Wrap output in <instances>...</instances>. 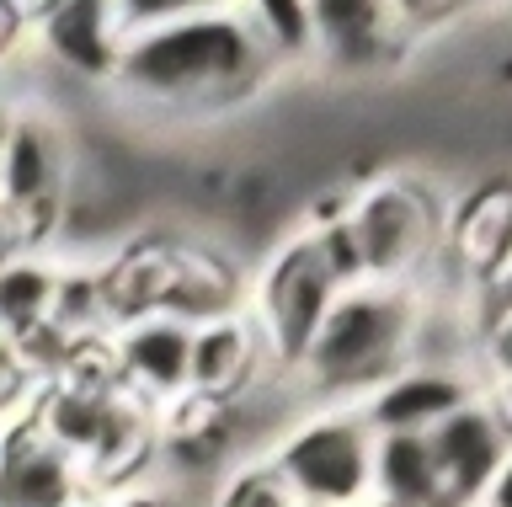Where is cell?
Wrapping results in <instances>:
<instances>
[{"instance_id":"cell-27","label":"cell","mask_w":512,"mask_h":507,"mask_svg":"<svg viewBox=\"0 0 512 507\" xmlns=\"http://www.w3.org/2000/svg\"><path fill=\"white\" fill-rule=\"evenodd\" d=\"M80 507H102V502H80Z\"/></svg>"},{"instance_id":"cell-3","label":"cell","mask_w":512,"mask_h":507,"mask_svg":"<svg viewBox=\"0 0 512 507\" xmlns=\"http://www.w3.org/2000/svg\"><path fill=\"white\" fill-rule=\"evenodd\" d=\"M374 443L363 406H310L283 427L267 465L310 507H368L374 502Z\"/></svg>"},{"instance_id":"cell-28","label":"cell","mask_w":512,"mask_h":507,"mask_svg":"<svg viewBox=\"0 0 512 507\" xmlns=\"http://www.w3.org/2000/svg\"><path fill=\"white\" fill-rule=\"evenodd\" d=\"M299 507H310V502H299Z\"/></svg>"},{"instance_id":"cell-9","label":"cell","mask_w":512,"mask_h":507,"mask_svg":"<svg viewBox=\"0 0 512 507\" xmlns=\"http://www.w3.org/2000/svg\"><path fill=\"white\" fill-rule=\"evenodd\" d=\"M475 395H486L480 374L470 369H443V363H406L400 374H390L384 385L363 401L368 427L384 433H411L427 438L438 422H448L459 406H470Z\"/></svg>"},{"instance_id":"cell-24","label":"cell","mask_w":512,"mask_h":507,"mask_svg":"<svg viewBox=\"0 0 512 507\" xmlns=\"http://www.w3.org/2000/svg\"><path fill=\"white\" fill-rule=\"evenodd\" d=\"M486 395H491V401H496V411H502V422L512 427V379H507V385H491Z\"/></svg>"},{"instance_id":"cell-25","label":"cell","mask_w":512,"mask_h":507,"mask_svg":"<svg viewBox=\"0 0 512 507\" xmlns=\"http://www.w3.org/2000/svg\"><path fill=\"white\" fill-rule=\"evenodd\" d=\"M11 123H16V107L0 102V161H6V139H11Z\"/></svg>"},{"instance_id":"cell-20","label":"cell","mask_w":512,"mask_h":507,"mask_svg":"<svg viewBox=\"0 0 512 507\" xmlns=\"http://www.w3.org/2000/svg\"><path fill=\"white\" fill-rule=\"evenodd\" d=\"M27 347L22 342H11V337H0V427L16 422V406H22V395H27Z\"/></svg>"},{"instance_id":"cell-2","label":"cell","mask_w":512,"mask_h":507,"mask_svg":"<svg viewBox=\"0 0 512 507\" xmlns=\"http://www.w3.org/2000/svg\"><path fill=\"white\" fill-rule=\"evenodd\" d=\"M422 326V289L395 283H358L342 289L299 369V390L315 406H363L390 374L416 358Z\"/></svg>"},{"instance_id":"cell-7","label":"cell","mask_w":512,"mask_h":507,"mask_svg":"<svg viewBox=\"0 0 512 507\" xmlns=\"http://www.w3.org/2000/svg\"><path fill=\"white\" fill-rule=\"evenodd\" d=\"M427 449L438 459L448 507H480L486 486L496 481V470H502L507 454H512V427L502 422V411H496L491 395H475L470 406H459L448 422L432 427Z\"/></svg>"},{"instance_id":"cell-6","label":"cell","mask_w":512,"mask_h":507,"mask_svg":"<svg viewBox=\"0 0 512 507\" xmlns=\"http://www.w3.org/2000/svg\"><path fill=\"white\" fill-rule=\"evenodd\" d=\"M91 502V470L38 427L16 417L0 427V507H80Z\"/></svg>"},{"instance_id":"cell-23","label":"cell","mask_w":512,"mask_h":507,"mask_svg":"<svg viewBox=\"0 0 512 507\" xmlns=\"http://www.w3.org/2000/svg\"><path fill=\"white\" fill-rule=\"evenodd\" d=\"M496 305H512V262H507V273H502V283L486 294V310H496Z\"/></svg>"},{"instance_id":"cell-17","label":"cell","mask_w":512,"mask_h":507,"mask_svg":"<svg viewBox=\"0 0 512 507\" xmlns=\"http://www.w3.org/2000/svg\"><path fill=\"white\" fill-rule=\"evenodd\" d=\"M240 22H246V33H251L267 70L315 65V6H299V0H256V6H240Z\"/></svg>"},{"instance_id":"cell-5","label":"cell","mask_w":512,"mask_h":507,"mask_svg":"<svg viewBox=\"0 0 512 507\" xmlns=\"http://www.w3.org/2000/svg\"><path fill=\"white\" fill-rule=\"evenodd\" d=\"M336 278L326 273L320 251L310 246V235H294L288 246L272 251V262L256 278V299H251V321L262 331L267 363L278 374H299L310 347L326 326V315L336 305Z\"/></svg>"},{"instance_id":"cell-16","label":"cell","mask_w":512,"mask_h":507,"mask_svg":"<svg viewBox=\"0 0 512 507\" xmlns=\"http://www.w3.org/2000/svg\"><path fill=\"white\" fill-rule=\"evenodd\" d=\"M374 502H395V507H448L443 475H438V459H432L427 438L384 433V438L374 443Z\"/></svg>"},{"instance_id":"cell-22","label":"cell","mask_w":512,"mask_h":507,"mask_svg":"<svg viewBox=\"0 0 512 507\" xmlns=\"http://www.w3.org/2000/svg\"><path fill=\"white\" fill-rule=\"evenodd\" d=\"M480 507H512V454H507V465L496 470V481L486 486V497H480Z\"/></svg>"},{"instance_id":"cell-4","label":"cell","mask_w":512,"mask_h":507,"mask_svg":"<svg viewBox=\"0 0 512 507\" xmlns=\"http://www.w3.org/2000/svg\"><path fill=\"white\" fill-rule=\"evenodd\" d=\"M352 230H358L368 278L395 289H422V273L438 262V251H448V209L411 177L368 182L352 198Z\"/></svg>"},{"instance_id":"cell-15","label":"cell","mask_w":512,"mask_h":507,"mask_svg":"<svg viewBox=\"0 0 512 507\" xmlns=\"http://www.w3.org/2000/svg\"><path fill=\"white\" fill-rule=\"evenodd\" d=\"M59 267L32 257V251H22V257H11L6 267H0V337L11 342H32L38 331H54L59 321Z\"/></svg>"},{"instance_id":"cell-12","label":"cell","mask_w":512,"mask_h":507,"mask_svg":"<svg viewBox=\"0 0 512 507\" xmlns=\"http://www.w3.org/2000/svg\"><path fill=\"white\" fill-rule=\"evenodd\" d=\"M192 342H198V326L182 321V315H166V310L139 315V321L123 331L128 385L139 395H155V401L192 395Z\"/></svg>"},{"instance_id":"cell-13","label":"cell","mask_w":512,"mask_h":507,"mask_svg":"<svg viewBox=\"0 0 512 507\" xmlns=\"http://www.w3.org/2000/svg\"><path fill=\"white\" fill-rule=\"evenodd\" d=\"M448 251H454L464 289H475L486 299L496 283H502L507 262H512V193L475 198L459 219H448Z\"/></svg>"},{"instance_id":"cell-14","label":"cell","mask_w":512,"mask_h":507,"mask_svg":"<svg viewBox=\"0 0 512 507\" xmlns=\"http://www.w3.org/2000/svg\"><path fill=\"white\" fill-rule=\"evenodd\" d=\"M256 358H267V347H262V331H256L251 315L230 310V315L203 321L198 342H192V395H203V401L235 395L256 374Z\"/></svg>"},{"instance_id":"cell-26","label":"cell","mask_w":512,"mask_h":507,"mask_svg":"<svg viewBox=\"0 0 512 507\" xmlns=\"http://www.w3.org/2000/svg\"><path fill=\"white\" fill-rule=\"evenodd\" d=\"M368 507H395V502H368Z\"/></svg>"},{"instance_id":"cell-18","label":"cell","mask_w":512,"mask_h":507,"mask_svg":"<svg viewBox=\"0 0 512 507\" xmlns=\"http://www.w3.org/2000/svg\"><path fill=\"white\" fill-rule=\"evenodd\" d=\"M214 507H299V502L278 481V470L262 459V465H240L235 475H224L214 491Z\"/></svg>"},{"instance_id":"cell-19","label":"cell","mask_w":512,"mask_h":507,"mask_svg":"<svg viewBox=\"0 0 512 507\" xmlns=\"http://www.w3.org/2000/svg\"><path fill=\"white\" fill-rule=\"evenodd\" d=\"M475 374L480 385H507L512 379V305H496L480 315V337H475Z\"/></svg>"},{"instance_id":"cell-1","label":"cell","mask_w":512,"mask_h":507,"mask_svg":"<svg viewBox=\"0 0 512 507\" xmlns=\"http://www.w3.org/2000/svg\"><path fill=\"white\" fill-rule=\"evenodd\" d=\"M262 75L272 70L262 65L240 22V6H192L187 0L171 22L128 38L112 86L139 107L192 113V107H224L246 97Z\"/></svg>"},{"instance_id":"cell-11","label":"cell","mask_w":512,"mask_h":507,"mask_svg":"<svg viewBox=\"0 0 512 507\" xmlns=\"http://www.w3.org/2000/svg\"><path fill=\"white\" fill-rule=\"evenodd\" d=\"M406 49L395 22V6L379 0H342V6H315V65L342 75H379Z\"/></svg>"},{"instance_id":"cell-10","label":"cell","mask_w":512,"mask_h":507,"mask_svg":"<svg viewBox=\"0 0 512 507\" xmlns=\"http://www.w3.org/2000/svg\"><path fill=\"white\" fill-rule=\"evenodd\" d=\"M70 171V150L54 129L48 113H16L11 139H6V161H0V209H11L27 230V246L38 241L32 219L43 209H59V182Z\"/></svg>"},{"instance_id":"cell-21","label":"cell","mask_w":512,"mask_h":507,"mask_svg":"<svg viewBox=\"0 0 512 507\" xmlns=\"http://www.w3.org/2000/svg\"><path fill=\"white\" fill-rule=\"evenodd\" d=\"M107 507H182V502H176L171 491H160V486H118Z\"/></svg>"},{"instance_id":"cell-8","label":"cell","mask_w":512,"mask_h":507,"mask_svg":"<svg viewBox=\"0 0 512 507\" xmlns=\"http://www.w3.org/2000/svg\"><path fill=\"white\" fill-rule=\"evenodd\" d=\"M32 17V43L54 70L75 75V81H118L123 65V27H118V6L102 0H64V6H38Z\"/></svg>"}]
</instances>
